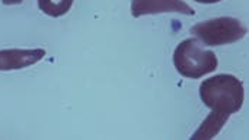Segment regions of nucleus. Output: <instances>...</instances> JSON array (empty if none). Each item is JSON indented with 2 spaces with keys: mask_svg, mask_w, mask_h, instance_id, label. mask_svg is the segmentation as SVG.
I'll return each instance as SVG.
<instances>
[{
  "mask_svg": "<svg viewBox=\"0 0 249 140\" xmlns=\"http://www.w3.org/2000/svg\"><path fill=\"white\" fill-rule=\"evenodd\" d=\"M46 56L43 49H13V50H0V71L19 70L39 63Z\"/></svg>",
  "mask_w": 249,
  "mask_h": 140,
  "instance_id": "39448f33",
  "label": "nucleus"
},
{
  "mask_svg": "<svg viewBox=\"0 0 249 140\" xmlns=\"http://www.w3.org/2000/svg\"><path fill=\"white\" fill-rule=\"evenodd\" d=\"M174 65L180 76L196 80L218 69V57L212 50L202 47L196 37H191L176 46Z\"/></svg>",
  "mask_w": 249,
  "mask_h": 140,
  "instance_id": "f03ea898",
  "label": "nucleus"
},
{
  "mask_svg": "<svg viewBox=\"0 0 249 140\" xmlns=\"http://www.w3.org/2000/svg\"><path fill=\"white\" fill-rule=\"evenodd\" d=\"M3 1V4H7V6H10V4H20L23 0H1Z\"/></svg>",
  "mask_w": 249,
  "mask_h": 140,
  "instance_id": "6e6552de",
  "label": "nucleus"
},
{
  "mask_svg": "<svg viewBox=\"0 0 249 140\" xmlns=\"http://www.w3.org/2000/svg\"><path fill=\"white\" fill-rule=\"evenodd\" d=\"M73 4V0H37L39 9L50 18H60L66 15Z\"/></svg>",
  "mask_w": 249,
  "mask_h": 140,
  "instance_id": "0eeeda50",
  "label": "nucleus"
},
{
  "mask_svg": "<svg viewBox=\"0 0 249 140\" xmlns=\"http://www.w3.org/2000/svg\"><path fill=\"white\" fill-rule=\"evenodd\" d=\"M194 35L206 46H224L239 42L247 35V26L235 18H216L191 27Z\"/></svg>",
  "mask_w": 249,
  "mask_h": 140,
  "instance_id": "7ed1b4c3",
  "label": "nucleus"
},
{
  "mask_svg": "<svg viewBox=\"0 0 249 140\" xmlns=\"http://www.w3.org/2000/svg\"><path fill=\"white\" fill-rule=\"evenodd\" d=\"M130 12L133 18L159 13H180L188 16L195 15V10L183 0H132Z\"/></svg>",
  "mask_w": 249,
  "mask_h": 140,
  "instance_id": "20e7f679",
  "label": "nucleus"
},
{
  "mask_svg": "<svg viewBox=\"0 0 249 140\" xmlns=\"http://www.w3.org/2000/svg\"><path fill=\"white\" fill-rule=\"evenodd\" d=\"M195 1L202 3V4H212V3H218V1H221V0H195Z\"/></svg>",
  "mask_w": 249,
  "mask_h": 140,
  "instance_id": "1a4fd4ad",
  "label": "nucleus"
},
{
  "mask_svg": "<svg viewBox=\"0 0 249 140\" xmlns=\"http://www.w3.org/2000/svg\"><path fill=\"white\" fill-rule=\"evenodd\" d=\"M229 120V115L225 113H219L212 110L209 113V116L206 117L202 124L199 126V129L192 135V140H209L213 139L225 126V123Z\"/></svg>",
  "mask_w": 249,
  "mask_h": 140,
  "instance_id": "423d86ee",
  "label": "nucleus"
},
{
  "mask_svg": "<svg viewBox=\"0 0 249 140\" xmlns=\"http://www.w3.org/2000/svg\"><path fill=\"white\" fill-rule=\"evenodd\" d=\"M199 96L206 107L231 116L241 110L245 92L238 77L224 73L203 80L199 86Z\"/></svg>",
  "mask_w": 249,
  "mask_h": 140,
  "instance_id": "f257e3e1",
  "label": "nucleus"
}]
</instances>
